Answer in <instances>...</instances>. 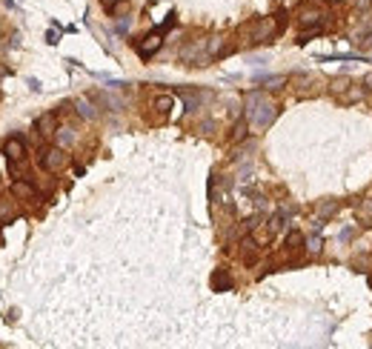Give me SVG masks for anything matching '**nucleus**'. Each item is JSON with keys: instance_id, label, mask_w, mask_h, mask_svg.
<instances>
[{"instance_id": "nucleus-12", "label": "nucleus", "mask_w": 372, "mask_h": 349, "mask_svg": "<svg viewBox=\"0 0 372 349\" xmlns=\"http://www.w3.org/2000/svg\"><path fill=\"white\" fill-rule=\"evenodd\" d=\"M335 212H338V200H326V203L318 206V215L321 217H329V215H335Z\"/></svg>"}, {"instance_id": "nucleus-1", "label": "nucleus", "mask_w": 372, "mask_h": 349, "mask_svg": "<svg viewBox=\"0 0 372 349\" xmlns=\"http://www.w3.org/2000/svg\"><path fill=\"white\" fill-rule=\"evenodd\" d=\"M278 115V106L272 103L264 92H249L246 95V117L255 129H266Z\"/></svg>"}, {"instance_id": "nucleus-2", "label": "nucleus", "mask_w": 372, "mask_h": 349, "mask_svg": "<svg viewBox=\"0 0 372 349\" xmlns=\"http://www.w3.org/2000/svg\"><path fill=\"white\" fill-rule=\"evenodd\" d=\"M40 166L46 169V172H63L69 166V155L66 149L57 143V146H46V149H40Z\"/></svg>"}, {"instance_id": "nucleus-10", "label": "nucleus", "mask_w": 372, "mask_h": 349, "mask_svg": "<svg viewBox=\"0 0 372 349\" xmlns=\"http://www.w3.org/2000/svg\"><path fill=\"white\" fill-rule=\"evenodd\" d=\"M12 195H15V198H32L34 189H32V183H26V181L17 178V181L12 183Z\"/></svg>"}, {"instance_id": "nucleus-18", "label": "nucleus", "mask_w": 372, "mask_h": 349, "mask_svg": "<svg viewBox=\"0 0 372 349\" xmlns=\"http://www.w3.org/2000/svg\"><path fill=\"white\" fill-rule=\"evenodd\" d=\"M361 83H364V89H370V92H372V72L364 75V81H361Z\"/></svg>"}, {"instance_id": "nucleus-8", "label": "nucleus", "mask_w": 372, "mask_h": 349, "mask_svg": "<svg viewBox=\"0 0 372 349\" xmlns=\"http://www.w3.org/2000/svg\"><path fill=\"white\" fill-rule=\"evenodd\" d=\"M12 217H17L15 200L12 198H0V223H9Z\"/></svg>"}, {"instance_id": "nucleus-13", "label": "nucleus", "mask_w": 372, "mask_h": 349, "mask_svg": "<svg viewBox=\"0 0 372 349\" xmlns=\"http://www.w3.org/2000/svg\"><path fill=\"white\" fill-rule=\"evenodd\" d=\"M172 106H175V100H172L169 95H160V98H155V109H158V112H169Z\"/></svg>"}, {"instance_id": "nucleus-15", "label": "nucleus", "mask_w": 372, "mask_h": 349, "mask_svg": "<svg viewBox=\"0 0 372 349\" xmlns=\"http://www.w3.org/2000/svg\"><path fill=\"white\" fill-rule=\"evenodd\" d=\"M306 249L312 252V255H318V252L323 249V238H321V235H315L312 241H306Z\"/></svg>"}, {"instance_id": "nucleus-11", "label": "nucleus", "mask_w": 372, "mask_h": 349, "mask_svg": "<svg viewBox=\"0 0 372 349\" xmlns=\"http://www.w3.org/2000/svg\"><path fill=\"white\" fill-rule=\"evenodd\" d=\"M284 220H287V209L275 212V215H272V220H269V229H272V232H281V229H284Z\"/></svg>"}, {"instance_id": "nucleus-14", "label": "nucleus", "mask_w": 372, "mask_h": 349, "mask_svg": "<svg viewBox=\"0 0 372 349\" xmlns=\"http://www.w3.org/2000/svg\"><path fill=\"white\" fill-rule=\"evenodd\" d=\"M72 140H75L72 129H66V126H63V129H57V143H60V146H69Z\"/></svg>"}, {"instance_id": "nucleus-4", "label": "nucleus", "mask_w": 372, "mask_h": 349, "mask_svg": "<svg viewBox=\"0 0 372 349\" xmlns=\"http://www.w3.org/2000/svg\"><path fill=\"white\" fill-rule=\"evenodd\" d=\"M34 129H37V134H43V137L54 134V129H57V117H54V112H46V115L37 117V120H34Z\"/></svg>"}, {"instance_id": "nucleus-17", "label": "nucleus", "mask_w": 372, "mask_h": 349, "mask_svg": "<svg viewBox=\"0 0 372 349\" xmlns=\"http://www.w3.org/2000/svg\"><path fill=\"white\" fill-rule=\"evenodd\" d=\"M358 9H361V12H370V9H372V0H358Z\"/></svg>"}, {"instance_id": "nucleus-9", "label": "nucleus", "mask_w": 372, "mask_h": 349, "mask_svg": "<svg viewBox=\"0 0 372 349\" xmlns=\"http://www.w3.org/2000/svg\"><path fill=\"white\" fill-rule=\"evenodd\" d=\"M304 243H306V241H304V235H301V232H289V235H287V241H284V246H287L289 255L301 252V249H304Z\"/></svg>"}, {"instance_id": "nucleus-5", "label": "nucleus", "mask_w": 372, "mask_h": 349, "mask_svg": "<svg viewBox=\"0 0 372 349\" xmlns=\"http://www.w3.org/2000/svg\"><path fill=\"white\" fill-rule=\"evenodd\" d=\"M95 100H98L101 106H106L109 112H120V109H123V100L115 98V95H109V92H101V95H95Z\"/></svg>"}, {"instance_id": "nucleus-3", "label": "nucleus", "mask_w": 372, "mask_h": 349, "mask_svg": "<svg viewBox=\"0 0 372 349\" xmlns=\"http://www.w3.org/2000/svg\"><path fill=\"white\" fill-rule=\"evenodd\" d=\"M3 155L9 158V161H26V140L20 137V134H15V137H9L6 143H3Z\"/></svg>"}, {"instance_id": "nucleus-7", "label": "nucleus", "mask_w": 372, "mask_h": 349, "mask_svg": "<svg viewBox=\"0 0 372 349\" xmlns=\"http://www.w3.org/2000/svg\"><path fill=\"white\" fill-rule=\"evenodd\" d=\"M75 109H78V115L86 117V120H95V117H98V112H95V106H92L89 98H78L75 100Z\"/></svg>"}, {"instance_id": "nucleus-16", "label": "nucleus", "mask_w": 372, "mask_h": 349, "mask_svg": "<svg viewBox=\"0 0 372 349\" xmlns=\"http://www.w3.org/2000/svg\"><path fill=\"white\" fill-rule=\"evenodd\" d=\"M243 137H246V123L240 120L235 129H232V140H243Z\"/></svg>"}, {"instance_id": "nucleus-6", "label": "nucleus", "mask_w": 372, "mask_h": 349, "mask_svg": "<svg viewBox=\"0 0 372 349\" xmlns=\"http://www.w3.org/2000/svg\"><path fill=\"white\" fill-rule=\"evenodd\" d=\"M212 286H215V292H226V289H232V278H229V272H226V269H218V272L212 275Z\"/></svg>"}]
</instances>
